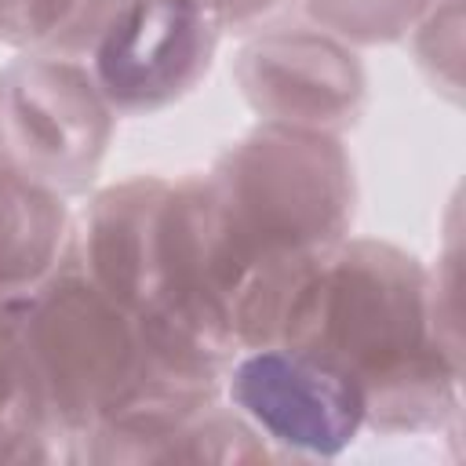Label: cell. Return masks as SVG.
Wrapping results in <instances>:
<instances>
[{
	"label": "cell",
	"mask_w": 466,
	"mask_h": 466,
	"mask_svg": "<svg viewBox=\"0 0 466 466\" xmlns=\"http://www.w3.org/2000/svg\"><path fill=\"white\" fill-rule=\"evenodd\" d=\"M273 342L306 350L357 382L364 415L415 426L444 400L437 302L415 258L386 244H335L291 288Z\"/></svg>",
	"instance_id": "cell-1"
},
{
	"label": "cell",
	"mask_w": 466,
	"mask_h": 466,
	"mask_svg": "<svg viewBox=\"0 0 466 466\" xmlns=\"http://www.w3.org/2000/svg\"><path fill=\"white\" fill-rule=\"evenodd\" d=\"M113 109L91 73L58 55H29L0 73V146L36 182L73 193L95 175Z\"/></svg>",
	"instance_id": "cell-2"
},
{
	"label": "cell",
	"mask_w": 466,
	"mask_h": 466,
	"mask_svg": "<svg viewBox=\"0 0 466 466\" xmlns=\"http://www.w3.org/2000/svg\"><path fill=\"white\" fill-rule=\"evenodd\" d=\"M218 25L200 0H120L91 40V80L113 113H153L211 66Z\"/></svg>",
	"instance_id": "cell-3"
},
{
	"label": "cell",
	"mask_w": 466,
	"mask_h": 466,
	"mask_svg": "<svg viewBox=\"0 0 466 466\" xmlns=\"http://www.w3.org/2000/svg\"><path fill=\"white\" fill-rule=\"evenodd\" d=\"M229 400L269 441L313 455H335L368 419L350 375L284 342L251 346L229 368Z\"/></svg>",
	"instance_id": "cell-4"
},
{
	"label": "cell",
	"mask_w": 466,
	"mask_h": 466,
	"mask_svg": "<svg viewBox=\"0 0 466 466\" xmlns=\"http://www.w3.org/2000/svg\"><path fill=\"white\" fill-rule=\"evenodd\" d=\"M244 95L277 124L328 131L353 120L364 76L353 55L313 33H269L240 55Z\"/></svg>",
	"instance_id": "cell-5"
},
{
	"label": "cell",
	"mask_w": 466,
	"mask_h": 466,
	"mask_svg": "<svg viewBox=\"0 0 466 466\" xmlns=\"http://www.w3.org/2000/svg\"><path fill=\"white\" fill-rule=\"evenodd\" d=\"M66 240L62 193L0 157V302L36 288L58 262Z\"/></svg>",
	"instance_id": "cell-6"
},
{
	"label": "cell",
	"mask_w": 466,
	"mask_h": 466,
	"mask_svg": "<svg viewBox=\"0 0 466 466\" xmlns=\"http://www.w3.org/2000/svg\"><path fill=\"white\" fill-rule=\"evenodd\" d=\"M116 4L120 0H0V40L55 51L91 47Z\"/></svg>",
	"instance_id": "cell-7"
},
{
	"label": "cell",
	"mask_w": 466,
	"mask_h": 466,
	"mask_svg": "<svg viewBox=\"0 0 466 466\" xmlns=\"http://www.w3.org/2000/svg\"><path fill=\"white\" fill-rule=\"evenodd\" d=\"M47 426L58 430L18 339L0 317V455H11L7 444L22 437H47Z\"/></svg>",
	"instance_id": "cell-8"
},
{
	"label": "cell",
	"mask_w": 466,
	"mask_h": 466,
	"mask_svg": "<svg viewBox=\"0 0 466 466\" xmlns=\"http://www.w3.org/2000/svg\"><path fill=\"white\" fill-rule=\"evenodd\" d=\"M419 0H306V11L353 40H386L419 15Z\"/></svg>",
	"instance_id": "cell-9"
},
{
	"label": "cell",
	"mask_w": 466,
	"mask_h": 466,
	"mask_svg": "<svg viewBox=\"0 0 466 466\" xmlns=\"http://www.w3.org/2000/svg\"><path fill=\"white\" fill-rule=\"evenodd\" d=\"M218 29H255L284 0H200Z\"/></svg>",
	"instance_id": "cell-10"
},
{
	"label": "cell",
	"mask_w": 466,
	"mask_h": 466,
	"mask_svg": "<svg viewBox=\"0 0 466 466\" xmlns=\"http://www.w3.org/2000/svg\"><path fill=\"white\" fill-rule=\"evenodd\" d=\"M0 309H4V302H0Z\"/></svg>",
	"instance_id": "cell-11"
}]
</instances>
